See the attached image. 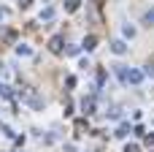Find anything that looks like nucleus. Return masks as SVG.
<instances>
[{"instance_id":"nucleus-14","label":"nucleus","mask_w":154,"mask_h":152,"mask_svg":"<svg viewBox=\"0 0 154 152\" xmlns=\"http://www.w3.org/2000/svg\"><path fill=\"white\" fill-rule=\"evenodd\" d=\"M0 95H3V98H11V87H5V84H0Z\"/></svg>"},{"instance_id":"nucleus-15","label":"nucleus","mask_w":154,"mask_h":152,"mask_svg":"<svg viewBox=\"0 0 154 152\" xmlns=\"http://www.w3.org/2000/svg\"><path fill=\"white\" fill-rule=\"evenodd\" d=\"M108 117H111V120H119V117H122V112H119V109H111V112H108Z\"/></svg>"},{"instance_id":"nucleus-7","label":"nucleus","mask_w":154,"mask_h":152,"mask_svg":"<svg viewBox=\"0 0 154 152\" xmlns=\"http://www.w3.org/2000/svg\"><path fill=\"white\" fill-rule=\"evenodd\" d=\"M41 19H46V22L54 19V8H43V11H41Z\"/></svg>"},{"instance_id":"nucleus-10","label":"nucleus","mask_w":154,"mask_h":152,"mask_svg":"<svg viewBox=\"0 0 154 152\" xmlns=\"http://www.w3.org/2000/svg\"><path fill=\"white\" fill-rule=\"evenodd\" d=\"M84 131H87V122H84V120H76V133H79V136H81V133H84Z\"/></svg>"},{"instance_id":"nucleus-20","label":"nucleus","mask_w":154,"mask_h":152,"mask_svg":"<svg viewBox=\"0 0 154 152\" xmlns=\"http://www.w3.org/2000/svg\"><path fill=\"white\" fill-rule=\"evenodd\" d=\"M30 3H32V0H19V5H22V8H27Z\"/></svg>"},{"instance_id":"nucleus-16","label":"nucleus","mask_w":154,"mask_h":152,"mask_svg":"<svg viewBox=\"0 0 154 152\" xmlns=\"http://www.w3.org/2000/svg\"><path fill=\"white\" fill-rule=\"evenodd\" d=\"M103 82H106V71L100 68V71H97V84H103Z\"/></svg>"},{"instance_id":"nucleus-5","label":"nucleus","mask_w":154,"mask_h":152,"mask_svg":"<svg viewBox=\"0 0 154 152\" xmlns=\"http://www.w3.org/2000/svg\"><path fill=\"white\" fill-rule=\"evenodd\" d=\"M111 49H114V54H125L127 52V44L125 41H111Z\"/></svg>"},{"instance_id":"nucleus-9","label":"nucleus","mask_w":154,"mask_h":152,"mask_svg":"<svg viewBox=\"0 0 154 152\" xmlns=\"http://www.w3.org/2000/svg\"><path fill=\"white\" fill-rule=\"evenodd\" d=\"M81 0H65V11H76Z\"/></svg>"},{"instance_id":"nucleus-13","label":"nucleus","mask_w":154,"mask_h":152,"mask_svg":"<svg viewBox=\"0 0 154 152\" xmlns=\"http://www.w3.org/2000/svg\"><path fill=\"white\" fill-rule=\"evenodd\" d=\"M65 54H70V57H76V54H79V46H65Z\"/></svg>"},{"instance_id":"nucleus-18","label":"nucleus","mask_w":154,"mask_h":152,"mask_svg":"<svg viewBox=\"0 0 154 152\" xmlns=\"http://www.w3.org/2000/svg\"><path fill=\"white\" fill-rule=\"evenodd\" d=\"M146 76H152V79H154V63H149V65H146Z\"/></svg>"},{"instance_id":"nucleus-1","label":"nucleus","mask_w":154,"mask_h":152,"mask_svg":"<svg viewBox=\"0 0 154 152\" xmlns=\"http://www.w3.org/2000/svg\"><path fill=\"white\" fill-rule=\"evenodd\" d=\"M141 82H143V73H141V71H135V68H130V71H127L125 84H141Z\"/></svg>"},{"instance_id":"nucleus-11","label":"nucleus","mask_w":154,"mask_h":152,"mask_svg":"<svg viewBox=\"0 0 154 152\" xmlns=\"http://www.w3.org/2000/svg\"><path fill=\"white\" fill-rule=\"evenodd\" d=\"M143 22H146V24H154V8H152V11H146V16H143Z\"/></svg>"},{"instance_id":"nucleus-12","label":"nucleus","mask_w":154,"mask_h":152,"mask_svg":"<svg viewBox=\"0 0 154 152\" xmlns=\"http://www.w3.org/2000/svg\"><path fill=\"white\" fill-rule=\"evenodd\" d=\"M16 54H30V46H24V44H19V46H16Z\"/></svg>"},{"instance_id":"nucleus-8","label":"nucleus","mask_w":154,"mask_h":152,"mask_svg":"<svg viewBox=\"0 0 154 152\" xmlns=\"http://www.w3.org/2000/svg\"><path fill=\"white\" fill-rule=\"evenodd\" d=\"M127 133H130V125H127V122H122V125H119V131H116V136L122 139V136H127Z\"/></svg>"},{"instance_id":"nucleus-2","label":"nucleus","mask_w":154,"mask_h":152,"mask_svg":"<svg viewBox=\"0 0 154 152\" xmlns=\"http://www.w3.org/2000/svg\"><path fill=\"white\" fill-rule=\"evenodd\" d=\"M81 112L89 117V114H95V98H84L81 101Z\"/></svg>"},{"instance_id":"nucleus-3","label":"nucleus","mask_w":154,"mask_h":152,"mask_svg":"<svg viewBox=\"0 0 154 152\" xmlns=\"http://www.w3.org/2000/svg\"><path fill=\"white\" fill-rule=\"evenodd\" d=\"M49 49H51L54 54H60V52H62V35H54V38L49 41Z\"/></svg>"},{"instance_id":"nucleus-19","label":"nucleus","mask_w":154,"mask_h":152,"mask_svg":"<svg viewBox=\"0 0 154 152\" xmlns=\"http://www.w3.org/2000/svg\"><path fill=\"white\" fill-rule=\"evenodd\" d=\"M125 152H141V150H138L135 144H130V147H127V150H125Z\"/></svg>"},{"instance_id":"nucleus-6","label":"nucleus","mask_w":154,"mask_h":152,"mask_svg":"<svg viewBox=\"0 0 154 152\" xmlns=\"http://www.w3.org/2000/svg\"><path fill=\"white\" fill-rule=\"evenodd\" d=\"M95 46H97V35H87V38H84V49H87V52H92Z\"/></svg>"},{"instance_id":"nucleus-4","label":"nucleus","mask_w":154,"mask_h":152,"mask_svg":"<svg viewBox=\"0 0 154 152\" xmlns=\"http://www.w3.org/2000/svg\"><path fill=\"white\" fill-rule=\"evenodd\" d=\"M27 101H30V106H32V109H43V103H46V101H43L41 95H35V92H30V95H27Z\"/></svg>"},{"instance_id":"nucleus-17","label":"nucleus","mask_w":154,"mask_h":152,"mask_svg":"<svg viewBox=\"0 0 154 152\" xmlns=\"http://www.w3.org/2000/svg\"><path fill=\"white\" fill-rule=\"evenodd\" d=\"M146 144H149V147H154V131H152V133H146Z\"/></svg>"}]
</instances>
